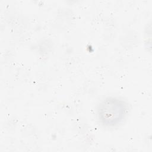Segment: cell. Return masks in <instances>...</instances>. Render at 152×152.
Here are the masks:
<instances>
[{
    "label": "cell",
    "mask_w": 152,
    "mask_h": 152,
    "mask_svg": "<svg viewBox=\"0 0 152 152\" xmlns=\"http://www.w3.org/2000/svg\"><path fill=\"white\" fill-rule=\"evenodd\" d=\"M126 111V105L123 101L115 98H107L100 103L97 112L102 123L113 126L123 119Z\"/></svg>",
    "instance_id": "cell-1"
}]
</instances>
